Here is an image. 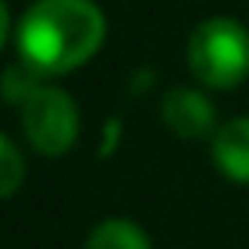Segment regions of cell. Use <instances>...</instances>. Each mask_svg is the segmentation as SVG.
Masks as SVG:
<instances>
[{
    "instance_id": "obj_2",
    "label": "cell",
    "mask_w": 249,
    "mask_h": 249,
    "mask_svg": "<svg viewBox=\"0 0 249 249\" xmlns=\"http://www.w3.org/2000/svg\"><path fill=\"white\" fill-rule=\"evenodd\" d=\"M188 69L191 75L215 89L229 92L249 75V31L232 18H208L188 38Z\"/></svg>"
},
{
    "instance_id": "obj_1",
    "label": "cell",
    "mask_w": 249,
    "mask_h": 249,
    "mask_svg": "<svg viewBox=\"0 0 249 249\" xmlns=\"http://www.w3.org/2000/svg\"><path fill=\"white\" fill-rule=\"evenodd\" d=\"M18 55L45 75L82 69L106 41V18L92 0H35L21 14Z\"/></svg>"
},
{
    "instance_id": "obj_9",
    "label": "cell",
    "mask_w": 249,
    "mask_h": 249,
    "mask_svg": "<svg viewBox=\"0 0 249 249\" xmlns=\"http://www.w3.org/2000/svg\"><path fill=\"white\" fill-rule=\"evenodd\" d=\"M116 140H120V120H109V126L103 130V147H99V154H113Z\"/></svg>"
},
{
    "instance_id": "obj_7",
    "label": "cell",
    "mask_w": 249,
    "mask_h": 249,
    "mask_svg": "<svg viewBox=\"0 0 249 249\" xmlns=\"http://www.w3.org/2000/svg\"><path fill=\"white\" fill-rule=\"evenodd\" d=\"M41 79H45V72H38V69H35V65H28L24 58H18L14 65H7V69H4V75H0V96H4L11 106H18V109H21V106H24V103H28V99L45 86Z\"/></svg>"
},
{
    "instance_id": "obj_8",
    "label": "cell",
    "mask_w": 249,
    "mask_h": 249,
    "mask_svg": "<svg viewBox=\"0 0 249 249\" xmlns=\"http://www.w3.org/2000/svg\"><path fill=\"white\" fill-rule=\"evenodd\" d=\"M24 174H28V164L21 147L7 133H0V201L18 195V188L24 184Z\"/></svg>"
},
{
    "instance_id": "obj_5",
    "label": "cell",
    "mask_w": 249,
    "mask_h": 249,
    "mask_svg": "<svg viewBox=\"0 0 249 249\" xmlns=\"http://www.w3.org/2000/svg\"><path fill=\"white\" fill-rule=\"evenodd\" d=\"M212 160L229 181L249 184V116H235L215 130Z\"/></svg>"
},
{
    "instance_id": "obj_10",
    "label": "cell",
    "mask_w": 249,
    "mask_h": 249,
    "mask_svg": "<svg viewBox=\"0 0 249 249\" xmlns=\"http://www.w3.org/2000/svg\"><path fill=\"white\" fill-rule=\"evenodd\" d=\"M7 35H11V14H7V4L0 0V48L7 45Z\"/></svg>"
},
{
    "instance_id": "obj_4",
    "label": "cell",
    "mask_w": 249,
    "mask_h": 249,
    "mask_svg": "<svg viewBox=\"0 0 249 249\" xmlns=\"http://www.w3.org/2000/svg\"><path fill=\"white\" fill-rule=\"evenodd\" d=\"M160 120L181 140H212L215 137V106L195 86H171L160 96Z\"/></svg>"
},
{
    "instance_id": "obj_3",
    "label": "cell",
    "mask_w": 249,
    "mask_h": 249,
    "mask_svg": "<svg viewBox=\"0 0 249 249\" xmlns=\"http://www.w3.org/2000/svg\"><path fill=\"white\" fill-rule=\"evenodd\" d=\"M21 130H24V140L38 154L62 157L79 140V106L65 89L41 86L21 106Z\"/></svg>"
},
{
    "instance_id": "obj_6",
    "label": "cell",
    "mask_w": 249,
    "mask_h": 249,
    "mask_svg": "<svg viewBox=\"0 0 249 249\" xmlns=\"http://www.w3.org/2000/svg\"><path fill=\"white\" fill-rule=\"evenodd\" d=\"M86 249H154L150 235L130 218H103L92 225Z\"/></svg>"
}]
</instances>
